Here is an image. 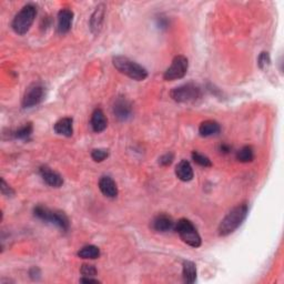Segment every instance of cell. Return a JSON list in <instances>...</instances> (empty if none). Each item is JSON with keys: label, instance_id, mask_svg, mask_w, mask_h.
<instances>
[{"label": "cell", "instance_id": "cell-1", "mask_svg": "<svg viewBox=\"0 0 284 284\" xmlns=\"http://www.w3.org/2000/svg\"><path fill=\"white\" fill-rule=\"evenodd\" d=\"M249 212V204L243 202L234 207L226 217L223 218L220 226L218 228L219 236L227 237L233 233L246 220Z\"/></svg>", "mask_w": 284, "mask_h": 284}, {"label": "cell", "instance_id": "cell-2", "mask_svg": "<svg viewBox=\"0 0 284 284\" xmlns=\"http://www.w3.org/2000/svg\"><path fill=\"white\" fill-rule=\"evenodd\" d=\"M112 63L114 68L119 72L126 74L132 80L143 81L148 78V71L146 68H143L136 61H132L131 59L123 56H117L112 59Z\"/></svg>", "mask_w": 284, "mask_h": 284}, {"label": "cell", "instance_id": "cell-3", "mask_svg": "<svg viewBox=\"0 0 284 284\" xmlns=\"http://www.w3.org/2000/svg\"><path fill=\"white\" fill-rule=\"evenodd\" d=\"M33 214L39 220L54 224V226L61 229L64 232H67L69 230V227H70L68 217L62 211L51 210V209L44 206H37L33 209Z\"/></svg>", "mask_w": 284, "mask_h": 284}, {"label": "cell", "instance_id": "cell-4", "mask_svg": "<svg viewBox=\"0 0 284 284\" xmlns=\"http://www.w3.org/2000/svg\"><path fill=\"white\" fill-rule=\"evenodd\" d=\"M37 16V8L31 3H28L26 6L21 8L16 16H14L13 20L11 22L12 30L17 34L23 36L26 34L29 29L31 28L32 23L34 21V18Z\"/></svg>", "mask_w": 284, "mask_h": 284}, {"label": "cell", "instance_id": "cell-5", "mask_svg": "<svg viewBox=\"0 0 284 284\" xmlns=\"http://www.w3.org/2000/svg\"><path fill=\"white\" fill-rule=\"evenodd\" d=\"M174 230L180 236L181 240L187 243L188 246L192 248H199L201 246L202 240L200 234H199L196 227L193 226V223L188 219H180L176 223Z\"/></svg>", "mask_w": 284, "mask_h": 284}, {"label": "cell", "instance_id": "cell-6", "mask_svg": "<svg viewBox=\"0 0 284 284\" xmlns=\"http://www.w3.org/2000/svg\"><path fill=\"white\" fill-rule=\"evenodd\" d=\"M174 101L180 103H189L199 100L202 96L201 88L196 83H186L180 87L174 88L170 92Z\"/></svg>", "mask_w": 284, "mask_h": 284}, {"label": "cell", "instance_id": "cell-7", "mask_svg": "<svg viewBox=\"0 0 284 284\" xmlns=\"http://www.w3.org/2000/svg\"><path fill=\"white\" fill-rule=\"evenodd\" d=\"M189 69L188 58L184 56H177L172 60L171 66L169 67L163 74V79L167 81H174L182 79L186 76Z\"/></svg>", "mask_w": 284, "mask_h": 284}, {"label": "cell", "instance_id": "cell-8", "mask_svg": "<svg viewBox=\"0 0 284 284\" xmlns=\"http://www.w3.org/2000/svg\"><path fill=\"white\" fill-rule=\"evenodd\" d=\"M46 96V90L41 83H32L31 86H29L28 89L23 94L22 98V108H32L38 106L39 103H41L42 100Z\"/></svg>", "mask_w": 284, "mask_h": 284}, {"label": "cell", "instance_id": "cell-9", "mask_svg": "<svg viewBox=\"0 0 284 284\" xmlns=\"http://www.w3.org/2000/svg\"><path fill=\"white\" fill-rule=\"evenodd\" d=\"M112 110H113L114 117L120 121H126L132 116L131 103L123 97L117 98V100L113 103Z\"/></svg>", "mask_w": 284, "mask_h": 284}, {"label": "cell", "instance_id": "cell-10", "mask_svg": "<svg viewBox=\"0 0 284 284\" xmlns=\"http://www.w3.org/2000/svg\"><path fill=\"white\" fill-rule=\"evenodd\" d=\"M151 227L156 232L166 233L173 230L174 227H176V222L172 220L171 217L167 216V214H158L152 220Z\"/></svg>", "mask_w": 284, "mask_h": 284}, {"label": "cell", "instance_id": "cell-11", "mask_svg": "<svg viewBox=\"0 0 284 284\" xmlns=\"http://www.w3.org/2000/svg\"><path fill=\"white\" fill-rule=\"evenodd\" d=\"M39 173L42 178V180L46 182L48 186L52 188H60L63 184V179L58 172L51 170L47 166H43L39 169Z\"/></svg>", "mask_w": 284, "mask_h": 284}, {"label": "cell", "instance_id": "cell-12", "mask_svg": "<svg viewBox=\"0 0 284 284\" xmlns=\"http://www.w3.org/2000/svg\"><path fill=\"white\" fill-rule=\"evenodd\" d=\"M73 21V12L70 9H61L60 11L58 12V32L60 34H64L69 32V30L71 29Z\"/></svg>", "mask_w": 284, "mask_h": 284}, {"label": "cell", "instance_id": "cell-13", "mask_svg": "<svg viewBox=\"0 0 284 284\" xmlns=\"http://www.w3.org/2000/svg\"><path fill=\"white\" fill-rule=\"evenodd\" d=\"M99 189L104 197L114 199L118 196V187L110 177H102L99 180Z\"/></svg>", "mask_w": 284, "mask_h": 284}, {"label": "cell", "instance_id": "cell-14", "mask_svg": "<svg viewBox=\"0 0 284 284\" xmlns=\"http://www.w3.org/2000/svg\"><path fill=\"white\" fill-rule=\"evenodd\" d=\"M90 124L92 130L97 133H100L106 130L108 126V120L101 109H96V110L92 112Z\"/></svg>", "mask_w": 284, "mask_h": 284}, {"label": "cell", "instance_id": "cell-15", "mask_svg": "<svg viewBox=\"0 0 284 284\" xmlns=\"http://www.w3.org/2000/svg\"><path fill=\"white\" fill-rule=\"evenodd\" d=\"M53 130L59 136L63 137H71L73 134V120L72 118H62L58 120L53 126Z\"/></svg>", "mask_w": 284, "mask_h": 284}, {"label": "cell", "instance_id": "cell-16", "mask_svg": "<svg viewBox=\"0 0 284 284\" xmlns=\"http://www.w3.org/2000/svg\"><path fill=\"white\" fill-rule=\"evenodd\" d=\"M176 174L179 180L183 182H189L193 179V169L191 164L187 160H181L176 167Z\"/></svg>", "mask_w": 284, "mask_h": 284}, {"label": "cell", "instance_id": "cell-17", "mask_svg": "<svg viewBox=\"0 0 284 284\" xmlns=\"http://www.w3.org/2000/svg\"><path fill=\"white\" fill-rule=\"evenodd\" d=\"M220 130H221L220 124L213 120L204 121L200 124V127H199V133H200L201 137L216 136V134L220 132Z\"/></svg>", "mask_w": 284, "mask_h": 284}, {"label": "cell", "instance_id": "cell-18", "mask_svg": "<svg viewBox=\"0 0 284 284\" xmlns=\"http://www.w3.org/2000/svg\"><path fill=\"white\" fill-rule=\"evenodd\" d=\"M103 17H104V6L100 4L96 8V10L92 13L91 19H90V28L91 31L93 33H99L102 26L103 22Z\"/></svg>", "mask_w": 284, "mask_h": 284}, {"label": "cell", "instance_id": "cell-19", "mask_svg": "<svg viewBox=\"0 0 284 284\" xmlns=\"http://www.w3.org/2000/svg\"><path fill=\"white\" fill-rule=\"evenodd\" d=\"M182 274H183V281L191 284L194 283L197 280V268L196 264L191 261H184L182 266Z\"/></svg>", "mask_w": 284, "mask_h": 284}, {"label": "cell", "instance_id": "cell-20", "mask_svg": "<svg viewBox=\"0 0 284 284\" xmlns=\"http://www.w3.org/2000/svg\"><path fill=\"white\" fill-rule=\"evenodd\" d=\"M78 257L84 260H94L100 257V250L96 246H86L78 251Z\"/></svg>", "mask_w": 284, "mask_h": 284}, {"label": "cell", "instance_id": "cell-21", "mask_svg": "<svg viewBox=\"0 0 284 284\" xmlns=\"http://www.w3.org/2000/svg\"><path fill=\"white\" fill-rule=\"evenodd\" d=\"M253 159H254V151H253L252 147L250 146L243 147L237 152V160L242 163L251 162L253 161Z\"/></svg>", "mask_w": 284, "mask_h": 284}, {"label": "cell", "instance_id": "cell-22", "mask_svg": "<svg viewBox=\"0 0 284 284\" xmlns=\"http://www.w3.org/2000/svg\"><path fill=\"white\" fill-rule=\"evenodd\" d=\"M32 130H33L32 123L28 122V123L24 124V126L17 129V130L13 132V136H14V138H16V139H20V140H24V139H28L29 137L31 136Z\"/></svg>", "mask_w": 284, "mask_h": 284}, {"label": "cell", "instance_id": "cell-23", "mask_svg": "<svg viewBox=\"0 0 284 284\" xmlns=\"http://www.w3.org/2000/svg\"><path fill=\"white\" fill-rule=\"evenodd\" d=\"M192 159L193 161L196 162L197 164H199L200 167H204V168H209L212 166V162L210 159H209L207 156H204V154L198 152V151H193L192 152Z\"/></svg>", "mask_w": 284, "mask_h": 284}, {"label": "cell", "instance_id": "cell-24", "mask_svg": "<svg viewBox=\"0 0 284 284\" xmlns=\"http://www.w3.org/2000/svg\"><path fill=\"white\" fill-rule=\"evenodd\" d=\"M258 64H259V68H260L261 70H267V69L270 67V64H271L270 53L267 52V51L261 52L260 56H259V58H258Z\"/></svg>", "mask_w": 284, "mask_h": 284}, {"label": "cell", "instance_id": "cell-25", "mask_svg": "<svg viewBox=\"0 0 284 284\" xmlns=\"http://www.w3.org/2000/svg\"><path fill=\"white\" fill-rule=\"evenodd\" d=\"M109 157L107 149H93L91 151V158L94 162H102Z\"/></svg>", "mask_w": 284, "mask_h": 284}, {"label": "cell", "instance_id": "cell-26", "mask_svg": "<svg viewBox=\"0 0 284 284\" xmlns=\"http://www.w3.org/2000/svg\"><path fill=\"white\" fill-rule=\"evenodd\" d=\"M80 273L83 277H94L97 274V269L91 264H83L80 269Z\"/></svg>", "mask_w": 284, "mask_h": 284}, {"label": "cell", "instance_id": "cell-27", "mask_svg": "<svg viewBox=\"0 0 284 284\" xmlns=\"http://www.w3.org/2000/svg\"><path fill=\"white\" fill-rule=\"evenodd\" d=\"M0 190H1L2 196L6 197H13L14 196V191L12 190L11 187H9L8 184L4 181V179H1V184H0Z\"/></svg>", "mask_w": 284, "mask_h": 284}, {"label": "cell", "instance_id": "cell-28", "mask_svg": "<svg viewBox=\"0 0 284 284\" xmlns=\"http://www.w3.org/2000/svg\"><path fill=\"white\" fill-rule=\"evenodd\" d=\"M173 159H174L173 153L168 152V153L163 154V156L160 157V159H159V163H160L161 166H163V167H168L173 162Z\"/></svg>", "mask_w": 284, "mask_h": 284}, {"label": "cell", "instance_id": "cell-29", "mask_svg": "<svg viewBox=\"0 0 284 284\" xmlns=\"http://www.w3.org/2000/svg\"><path fill=\"white\" fill-rule=\"evenodd\" d=\"M80 282L81 283H93V284H96V283H100V281H98L96 280V279H92V277H83L82 279H80Z\"/></svg>", "mask_w": 284, "mask_h": 284}, {"label": "cell", "instance_id": "cell-30", "mask_svg": "<svg viewBox=\"0 0 284 284\" xmlns=\"http://www.w3.org/2000/svg\"><path fill=\"white\" fill-rule=\"evenodd\" d=\"M29 274H30V277L33 279V280H37V279L40 277V271H39L38 268H32Z\"/></svg>", "mask_w": 284, "mask_h": 284}, {"label": "cell", "instance_id": "cell-31", "mask_svg": "<svg viewBox=\"0 0 284 284\" xmlns=\"http://www.w3.org/2000/svg\"><path fill=\"white\" fill-rule=\"evenodd\" d=\"M220 151L222 153H229L231 151V147L229 146V144H226V143H223L220 146Z\"/></svg>", "mask_w": 284, "mask_h": 284}]
</instances>
